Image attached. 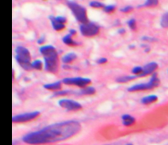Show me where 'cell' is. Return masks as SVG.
<instances>
[{
  "mask_svg": "<svg viewBox=\"0 0 168 145\" xmlns=\"http://www.w3.org/2000/svg\"><path fill=\"white\" fill-rule=\"evenodd\" d=\"M81 129L78 121L67 120L46 126L38 131L30 132L23 136V141L31 145H41L66 140L77 134Z\"/></svg>",
  "mask_w": 168,
  "mask_h": 145,
  "instance_id": "1",
  "label": "cell"
},
{
  "mask_svg": "<svg viewBox=\"0 0 168 145\" xmlns=\"http://www.w3.org/2000/svg\"><path fill=\"white\" fill-rule=\"evenodd\" d=\"M39 51L44 56L45 70L52 73L56 72L58 69V55L56 49L51 45H46L40 47Z\"/></svg>",
  "mask_w": 168,
  "mask_h": 145,
  "instance_id": "2",
  "label": "cell"
},
{
  "mask_svg": "<svg viewBox=\"0 0 168 145\" xmlns=\"http://www.w3.org/2000/svg\"><path fill=\"white\" fill-rule=\"evenodd\" d=\"M15 59L18 62V64L25 70L32 69V63L30 62V52L28 49L22 46H18L15 49Z\"/></svg>",
  "mask_w": 168,
  "mask_h": 145,
  "instance_id": "3",
  "label": "cell"
},
{
  "mask_svg": "<svg viewBox=\"0 0 168 145\" xmlns=\"http://www.w3.org/2000/svg\"><path fill=\"white\" fill-rule=\"evenodd\" d=\"M67 5L70 8L71 12L73 13V15L76 18L77 21L80 22L81 24L87 23V14H86V9L83 6L79 5V4H77L74 1H68Z\"/></svg>",
  "mask_w": 168,
  "mask_h": 145,
  "instance_id": "4",
  "label": "cell"
},
{
  "mask_svg": "<svg viewBox=\"0 0 168 145\" xmlns=\"http://www.w3.org/2000/svg\"><path fill=\"white\" fill-rule=\"evenodd\" d=\"M160 83V80L156 77V74H154L152 76V78L148 81L147 83H139V84H135L133 86L128 88V91L130 92H134V91H142V90H149V89H153L157 87Z\"/></svg>",
  "mask_w": 168,
  "mask_h": 145,
  "instance_id": "5",
  "label": "cell"
},
{
  "mask_svg": "<svg viewBox=\"0 0 168 145\" xmlns=\"http://www.w3.org/2000/svg\"><path fill=\"white\" fill-rule=\"evenodd\" d=\"M80 32L83 36H86V37H91V36L98 34L99 27L96 24L91 23V22H87V23H84V24L80 25Z\"/></svg>",
  "mask_w": 168,
  "mask_h": 145,
  "instance_id": "6",
  "label": "cell"
},
{
  "mask_svg": "<svg viewBox=\"0 0 168 145\" xmlns=\"http://www.w3.org/2000/svg\"><path fill=\"white\" fill-rule=\"evenodd\" d=\"M89 78H84V77H70V78H64L62 80V83L66 85H75L80 88L86 87L90 83Z\"/></svg>",
  "mask_w": 168,
  "mask_h": 145,
  "instance_id": "7",
  "label": "cell"
},
{
  "mask_svg": "<svg viewBox=\"0 0 168 145\" xmlns=\"http://www.w3.org/2000/svg\"><path fill=\"white\" fill-rule=\"evenodd\" d=\"M40 114L39 111H34V112H27V113H22V114H18L13 116L12 121L14 123H21V122H27L32 119H35L36 117H38Z\"/></svg>",
  "mask_w": 168,
  "mask_h": 145,
  "instance_id": "8",
  "label": "cell"
},
{
  "mask_svg": "<svg viewBox=\"0 0 168 145\" xmlns=\"http://www.w3.org/2000/svg\"><path fill=\"white\" fill-rule=\"evenodd\" d=\"M58 104L62 108H65L66 110L69 111H77L82 108L80 103L74 100H71V99H61V100H59Z\"/></svg>",
  "mask_w": 168,
  "mask_h": 145,
  "instance_id": "9",
  "label": "cell"
},
{
  "mask_svg": "<svg viewBox=\"0 0 168 145\" xmlns=\"http://www.w3.org/2000/svg\"><path fill=\"white\" fill-rule=\"evenodd\" d=\"M51 20V23H52V27L54 30L56 31H60L62 29H64L65 27V22H66V18L63 17V16H57V17H54V16H50L49 17Z\"/></svg>",
  "mask_w": 168,
  "mask_h": 145,
  "instance_id": "10",
  "label": "cell"
},
{
  "mask_svg": "<svg viewBox=\"0 0 168 145\" xmlns=\"http://www.w3.org/2000/svg\"><path fill=\"white\" fill-rule=\"evenodd\" d=\"M157 67H158V65H157L156 62H150V63H148V64L143 66L142 73L139 74L137 77H143V76H146V75H148V74H151V73H153V72L157 69Z\"/></svg>",
  "mask_w": 168,
  "mask_h": 145,
  "instance_id": "11",
  "label": "cell"
},
{
  "mask_svg": "<svg viewBox=\"0 0 168 145\" xmlns=\"http://www.w3.org/2000/svg\"><path fill=\"white\" fill-rule=\"evenodd\" d=\"M61 87H62V82H60V81H56V82H53V83H49V84H45L44 85V88L45 89L53 90V91H59V90H61Z\"/></svg>",
  "mask_w": 168,
  "mask_h": 145,
  "instance_id": "12",
  "label": "cell"
},
{
  "mask_svg": "<svg viewBox=\"0 0 168 145\" xmlns=\"http://www.w3.org/2000/svg\"><path fill=\"white\" fill-rule=\"evenodd\" d=\"M135 118L132 117L131 115H128V114H124L122 116V122H123V124L125 126H131L135 123Z\"/></svg>",
  "mask_w": 168,
  "mask_h": 145,
  "instance_id": "13",
  "label": "cell"
},
{
  "mask_svg": "<svg viewBox=\"0 0 168 145\" xmlns=\"http://www.w3.org/2000/svg\"><path fill=\"white\" fill-rule=\"evenodd\" d=\"M62 41L64 42L66 45H69V46H74V45H78V44H79V43L75 42L74 40L71 38V34H67V35H65L64 37H63Z\"/></svg>",
  "mask_w": 168,
  "mask_h": 145,
  "instance_id": "14",
  "label": "cell"
},
{
  "mask_svg": "<svg viewBox=\"0 0 168 145\" xmlns=\"http://www.w3.org/2000/svg\"><path fill=\"white\" fill-rule=\"evenodd\" d=\"M157 100V96L156 95H149V96H146V97H144L141 99V103L143 104H151L153 102H155Z\"/></svg>",
  "mask_w": 168,
  "mask_h": 145,
  "instance_id": "15",
  "label": "cell"
},
{
  "mask_svg": "<svg viewBox=\"0 0 168 145\" xmlns=\"http://www.w3.org/2000/svg\"><path fill=\"white\" fill-rule=\"evenodd\" d=\"M76 57H77V55L75 53H68L62 57V61L64 63H70L72 61H74L76 59Z\"/></svg>",
  "mask_w": 168,
  "mask_h": 145,
  "instance_id": "16",
  "label": "cell"
},
{
  "mask_svg": "<svg viewBox=\"0 0 168 145\" xmlns=\"http://www.w3.org/2000/svg\"><path fill=\"white\" fill-rule=\"evenodd\" d=\"M94 93H95V89L93 87H88V86L82 88L81 91L79 92V94H84V95H92Z\"/></svg>",
  "mask_w": 168,
  "mask_h": 145,
  "instance_id": "17",
  "label": "cell"
},
{
  "mask_svg": "<svg viewBox=\"0 0 168 145\" xmlns=\"http://www.w3.org/2000/svg\"><path fill=\"white\" fill-rule=\"evenodd\" d=\"M136 78H137V75H133V76H122V77H119V78H117V82L124 83V82H127V81H129V80H133V79H136Z\"/></svg>",
  "mask_w": 168,
  "mask_h": 145,
  "instance_id": "18",
  "label": "cell"
},
{
  "mask_svg": "<svg viewBox=\"0 0 168 145\" xmlns=\"http://www.w3.org/2000/svg\"><path fill=\"white\" fill-rule=\"evenodd\" d=\"M160 25L163 28H168V12H166L165 14H163V16L161 17Z\"/></svg>",
  "mask_w": 168,
  "mask_h": 145,
  "instance_id": "19",
  "label": "cell"
},
{
  "mask_svg": "<svg viewBox=\"0 0 168 145\" xmlns=\"http://www.w3.org/2000/svg\"><path fill=\"white\" fill-rule=\"evenodd\" d=\"M158 5V0H146L142 6L145 7H155Z\"/></svg>",
  "mask_w": 168,
  "mask_h": 145,
  "instance_id": "20",
  "label": "cell"
},
{
  "mask_svg": "<svg viewBox=\"0 0 168 145\" xmlns=\"http://www.w3.org/2000/svg\"><path fill=\"white\" fill-rule=\"evenodd\" d=\"M32 68L40 70V69L42 68V62L40 61V60H34L32 62Z\"/></svg>",
  "mask_w": 168,
  "mask_h": 145,
  "instance_id": "21",
  "label": "cell"
},
{
  "mask_svg": "<svg viewBox=\"0 0 168 145\" xmlns=\"http://www.w3.org/2000/svg\"><path fill=\"white\" fill-rule=\"evenodd\" d=\"M90 6L93 7V8H104V7H105L104 4H102L101 2H99V1H91V2H90Z\"/></svg>",
  "mask_w": 168,
  "mask_h": 145,
  "instance_id": "22",
  "label": "cell"
},
{
  "mask_svg": "<svg viewBox=\"0 0 168 145\" xmlns=\"http://www.w3.org/2000/svg\"><path fill=\"white\" fill-rule=\"evenodd\" d=\"M142 71H143V67H141V66H136V67H134V68L132 69V73L134 74V75H139V74H141L142 73Z\"/></svg>",
  "mask_w": 168,
  "mask_h": 145,
  "instance_id": "23",
  "label": "cell"
},
{
  "mask_svg": "<svg viewBox=\"0 0 168 145\" xmlns=\"http://www.w3.org/2000/svg\"><path fill=\"white\" fill-rule=\"evenodd\" d=\"M128 26H129L132 30H135V29H136V20L134 19V18H132V19H130V20L128 21Z\"/></svg>",
  "mask_w": 168,
  "mask_h": 145,
  "instance_id": "24",
  "label": "cell"
},
{
  "mask_svg": "<svg viewBox=\"0 0 168 145\" xmlns=\"http://www.w3.org/2000/svg\"><path fill=\"white\" fill-rule=\"evenodd\" d=\"M114 9H115V5H107L103 8V10L107 12V13H110L112 11H114Z\"/></svg>",
  "mask_w": 168,
  "mask_h": 145,
  "instance_id": "25",
  "label": "cell"
},
{
  "mask_svg": "<svg viewBox=\"0 0 168 145\" xmlns=\"http://www.w3.org/2000/svg\"><path fill=\"white\" fill-rule=\"evenodd\" d=\"M72 93L71 91H66V90H64V91H60L59 90L58 92H55V94H54V96H58V95H67V94H70Z\"/></svg>",
  "mask_w": 168,
  "mask_h": 145,
  "instance_id": "26",
  "label": "cell"
},
{
  "mask_svg": "<svg viewBox=\"0 0 168 145\" xmlns=\"http://www.w3.org/2000/svg\"><path fill=\"white\" fill-rule=\"evenodd\" d=\"M133 9V7L132 6H125V7H123V8H121L120 9V11L121 12H124V13H126V12H129V11H131Z\"/></svg>",
  "mask_w": 168,
  "mask_h": 145,
  "instance_id": "27",
  "label": "cell"
},
{
  "mask_svg": "<svg viewBox=\"0 0 168 145\" xmlns=\"http://www.w3.org/2000/svg\"><path fill=\"white\" fill-rule=\"evenodd\" d=\"M106 61H107L106 58L102 57V58H100V59H98V60H97V63H98V64H103V63H105Z\"/></svg>",
  "mask_w": 168,
  "mask_h": 145,
  "instance_id": "28",
  "label": "cell"
},
{
  "mask_svg": "<svg viewBox=\"0 0 168 145\" xmlns=\"http://www.w3.org/2000/svg\"><path fill=\"white\" fill-rule=\"evenodd\" d=\"M69 34H71V35H74V34H75V30H72V29H71V30L69 31Z\"/></svg>",
  "mask_w": 168,
  "mask_h": 145,
  "instance_id": "29",
  "label": "cell"
},
{
  "mask_svg": "<svg viewBox=\"0 0 168 145\" xmlns=\"http://www.w3.org/2000/svg\"><path fill=\"white\" fill-rule=\"evenodd\" d=\"M43 42V38H41V39H39L38 40V43H42Z\"/></svg>",
  "mask_w": 168,
  "mask_h": 145,
  "instance_id": "30",
  "label": "cell"
},
{
  "mask_svg": "<svg viewBox=\"0 0 168 145\" xmlns=\"http://www.w3.org/2000/svg\"><path fill=\"white\" fill-rule=\"evenodd\" d=\"M127 145H132V144H127Z\"/></svg>",
  "mask_w": 168,
  "mask_h": 145,
  "instance_id": "31",
  "label": "cell"
}]
</instances>
